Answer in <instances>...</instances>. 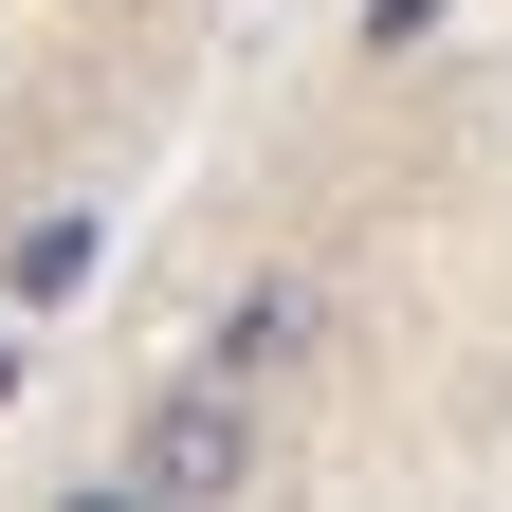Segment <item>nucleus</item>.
Listing matches in <instances>:
<instances>
[{"instance_id":"7ed1b4c3","label":"nucleus","mask_w":512,"mask_h":512,"mask_svg":"<svg viewBox=\"0 0 512 512\" xmlns=\"http://www.w3.org/2000/svg\"><path fill=\"white\" fill-rule=\"evenodd\" d=\"M293 348H311V293H256V311H220V348H202V366L256 384V366H293Z\"/></svg>"},{"instance_id":"20e7f679","label":"nucleus","mask_w":512,"mask_h":512,"mask_svg":"<svg viewBox=\"0 0 512 512\" xmlns=\"http://www.w3.org/2000/svg\"><path fill=\"white\" fill-rule=\"evenodd\" d=\"M0 403H19V330H0Z\"/></svg>"},{"instance_id":"f03ea898","label":"nucleus","mask_w":512,"mask_h":512,"mask_svg":"<svg viewBox=\"0 0 512 512\" xmlns=\"http://www.w3.org/2000/svg\"><path fill=\"white\" fill-rule=\"evenodd\" d=\"M92 275H110V220H92V202H37V220H19V311L92 293Z\"/></svg>"},{"instance_id":"f257e3e1","label":"nucleus","mask_w":512,"mask_h":512,"mask_svg":"<svg viewBox=\"0 0 512 512\" xmlns=\"http://www.w3.org/2000/svg\"><path fill=\"white\" fill-rule=\"evenodd\" d=\"M256 476V384L238 366H183L147 421H128V458H110V494L128 512H202V494H238Z\"/></svg>"}]
</instances>
